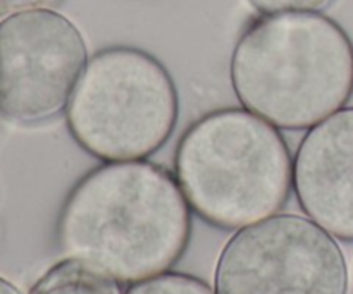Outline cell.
<instances>
[{
	"label": "cell",
	"instance_id": "obj_1",
	"mask_svg": "<svg viewBox=\"0 0 353 294\" xmlns=\"http://www.w3.org/2000/svg\"><path fill=\"white\" fill-rule=\"evenodd\" d=\"M59 246L116 284L169 272L192 236L176 176L148 160L103 162L83 176L59 217Z\"/></svg>",
	"mask_w": 353,
	"mask_h": 294
},
{
	"label": "cell",
	"instance_id": "obj_2",
	"mask_svg": "<svg viewBox=\"0 0 353 294\" xmlns=\"http://www.w3.org/2000/svg\"><path fill=\"white\" fill-rule=\"evenodd\" d=\"M231 86L278 129H310L345 109L353 93V45L321 12L261 14L234 45Z\"/></svg>",
	"mask_w": 353,
	"mask_h": 294
},
{
	"label": "cell",
	"instance_id": "obj_3",
	"mask_svg": "<svg viewBox=\"0 0 353 294\" xmlns=\"http://www.w3.org/2000/svg\"><path fill=\"white\" fill-rule=\"evenodd\" d=\"M174 176L190 209L238 231L276 216L293 189V158L278 127L247 109L212 110L176 147Z\"/></svg>",
	"mask_w": 353,
	"mask_h": 294
},
{
	"label": "cell",
	"instance_id": "obj_4",
	"mask_svg": "<svg viewBox=\"0 0 353 294\" xmlns=\"http://www.w3.org/2000/svg\"><path fill=\"white\" fill-rule=\"evenodd\" d=\"M179 95L159 59L128 45L100 48L65 107L72 140L102 162L147 160L174 133Z\"/></svg>",
	"mask_w": 353,
	"mask_h": 294
},
{
	"label": "cell",
	"instance_id": "obj_5",
	"mask_svg": "<svg viewBox=\"0 0 353 294\" xmlns=\"http://www.w3.org/2000/svg\"><path fill=\"white\" fill-rule=\"evenodd\" d=\"M216 294H347L340 244L307 217L281 213L241 227L219 255Z\"/></svg>",
	"mask_w": 353,
	"mask_h": 294
},
{
	"label": "cell",
	"instance_id": "obj_6",
	"mask_svg": "<svg viewBox=\"0 0 353 294\" xmlns=\"http://www.w3.org/2000/svg\"><path fill=\"white\" fill-rule=\"evenodd\" d=\"M88 62L85 38L54 9L0 21V116L37 124L61 114Z\"/></svg>",
	"mask_w": 353,
	"mask_h": 294
},
{
	"label": "cell",
	"instance_id": "obj_7",
	"mask_svg": "<svg viewBox=\"0 0 353 294\" xmlns=\"http://www.w3.org/2000/svg\"><path fill=\"white\" fill-rule=\"evenodd\" d=\"M293 191L310 220L353 241V107L321 120L293 158Z\"/></svg>",
	"mask_w": 353,
	"mask_h": 294
},
{
	"label": "cell",
	"instance_id": "obj_8",
	"mask_svg": "<svg viewBox=\"0 0 353 294\" xmlns=\"http://www.w3.org/2000/svg\"><path fill=\"white\" fill-rule=\"evenodd\" d=\"M30 294H117V284L79 262L64 258L34 282Z\"/></svg>",
	"mask_w": 353,
	"mask_h": 294
},
{
	"label": "cell",
	"instance_id": "obj_9",
	"mask_svg": "<svg viewBox=\"0 0 353 294\" xmlns=\"http://www.w3.org/2000/svg\"><path fill=\"white\" fill-rule=\"evenodd\" d=\"M123 294H216V291L193 275L164 272L155 277L134 282Z\"/></svg>",
	"mask_w": 353,
	"mask_h": 294
},
{
	"label": "cell",
	"instance_id": "obj_10",
	"mask_svg": "<svg viewBox=\"0 0 353 294\" xmlns=\"http://www.w3.org/2000/svg\"><path fill=\"white\" fill-rule=\"evenodd\" d=\"M261 14L279 12H321L334 0H247Z\"/></svg>",
	"mask_w": 353,
	"mask_h": 294
},
{
	"label": "cell",
	"instance_id": "obj_11",
	"mask_svg": "<svg viewBox=\"0 0 353 294\" xmlns=\"http://www.w3.org/2000/svg\"><path fill=\"white\" fill-rule=\"evenodd\" d=\"M61 2L62 0H0V21L28 10L54 9Z\"/></svg>",
	"mask_w": 353,
	"mask_h": 294
},
{
	"label": "cell",
	"instance_id": "obj_12",
	"mask_svg": "<svg viewBox=\"0 0 353 294\" xmlns=\"http://www.w3.org/2000/svg\"><path fill=\"white\" fill-rule=\"evenodd\" d=\"M0 294H23V293H21L12 282H9L7 279H3L2 275H0Z\"/></svg>",
	"mask_w": 353,
	"mask_h": 294
}]
</instances>
